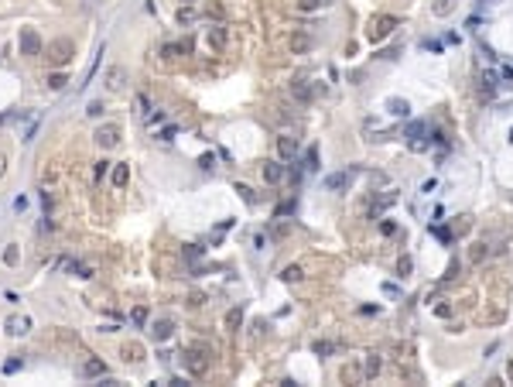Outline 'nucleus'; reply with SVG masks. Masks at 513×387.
<instances>
[{
    "instance_id": "a19ab883",
    "label": "nucleus",
    "mask_w": 513,
    "mask_h": 387,
    "mask_svg": "<svg viewBox=\"0 0 513 387\" xmlns=\"http://www.w3.org/2000/svg\"><path fill=\"white\" fill-rule=\"evenodd\" d=\"M421 48H428V52H441V41H435V38H424V41H421Z\"/></svg>"
},
{
    "instance_id": "5701e85b",
    "label": "nucleus",
    "mask_w": 513,
    "mask_h": 387,
    "mask_svg": "<svg viewBox=\"0 0 513 387\" xmlns=\"http://www.w3.org/2000/svg\"><path fill=\"white\" fill-rule=\"evenodd\" d=\"M407 144H411V151H414V155H421V151H428V144H431V141H428L424 134H418V137H411Z\"/></svg>"
},
{
    "instance_id": "aec40b11",
    "label": "nucleus",
    "mask_w": 513,
    "mask_h": 387,
    "mask_svg": "<svg viewBox=\"0 0 513 387\" xmlns=\"http://www.w3.org/2000/svg\"><path fill=\"white\" fill-rule=\"evenodd\" d=\"M281 278H284L287 285H294V281H301V278H304V271L298 268V264H291V268H284V271H281Z\"/></svg>"
},
{
    "instance_id": "6e6552de",
    "label": "nucleus",
    "mask_w": 513,
    "mask_h": 387,
    "mask_svg": "<svg viewBox=\"0 0 513 387\" xmlns=\"http://www.w3.org/2000/svg\"><path fill=\"white\" fill-rule=\"evenodd\" d=\"M82 377H106V363H103L99 356H89V360L82 363Z\"/></svg>"
},
{
    "instance_id": "a878e982",
    "label": "nucleus",
    "mask_w": 513,
    "mask_h": 387,
    "mask_svg": "<svg viewBox=\"0 0 513 387\" xmlns=\"http://www.w3.org/2000/svg\"><path fill=\"white\" fill-rule=\"evenodd\" d=\"M311 349H315L318 356H328V353H335V343H328V339H318V343H315Z\"/></svg>"
},
{
    "instance_id": "f03ea898",
    "label": "nucleus",
    "mask_w": 513,
    "mask_h": 387,
    "mask_svg": "<svg viewBox=\"0 0 513 387\" xmlns=\"http://www.w3.org/2000/svg\"><path fill=\"white\" fill-rule=\"evenodd\" d=\"M185 370H189L192 377H206V370H209V353L206 349H185Z\"/></svg>"
},
{
    "instance_id": "473e14b6",
    "label": "nucleus",
    "mask_w": 513,
    "mask_h": 387,
    "mask_svg": "<svg viewBox=\"0 0 513 387\" xmlns=\"http://www.w3.org/2000/svg\"><path fill=\"white\" fill-rule=\"evenodd\" d=\"M65 82H69V79L62 76V72H55V76H48V86H52V89H65Z\"/></svg>"
},
{
    "instance_id": "b1692460",
    "label": "nucleus",
    "mask_w": 513,
    "mask_h": 387,
    "mask_svg": "<svg viewBox=\"0 0 513 387\" xmlns=\"http://www.w3.org/2000/svg\"><path fill=\"white\" fill-rule=\"evenodd\" d=\"M431 233H435V236H438V240H441V243H445V247H448V243H452V240H455V236H452V230H448V226H438V223H435V226H431Z\"/></svg>"
},
{
    "instance_id": "393cba45",
    "label": "nucleus",
    "mask_w": 513,
    "mask_h": 387,
    "mask_svg": "<svg viewBox=\"0 0 513 387\" xmlns=\"http://www.w3.org/2000/svg\"><path fill=\"white\" fill-rule=\"evenodd\" d=\"M28 326H31L28 319H7V332H14V336H18V332H24Z\"/></svg>"
},
{
    "instance_id": "9d476101",
    "label": "nucleus",
    "mask_w": 513,
    "mask_h": 387,
    "mask_svg": "<svg viewBox=\"0 0 513 387\" xmlns=\"http://www.w3.org/2000/svg\"><path fill=\"white\" fill-rule=\"evenodd\" d=\"M277 151H281L284 161H291V158L298 155V141L294 137H277Z\"/></svg>"
},
{
    "instance_id": "37998d69",
    "label": "nucleus",
    "mask_w": 513,
    "mask_h": 387,
    "mask_svg": "<svg viewBox=\"0 0 513 387\" xmlns=\"http://www.w3.org/2000/svg\"><path fill=\"white\" fill-rule=\"evenodd\" d=\"M18 370H21V360H18V356H14V360H7V363H4V373H18Z\"/></svg>"
},
{
    "instance_id": "09e8293b",
    "label": "nucleus",
    "mask_w": 513,
    "mask_h": 387,
    "mask_svg": "<svg viewBox=\"0 0 513 387\" xmlns=\"http://www.w3.org/2000/svg\"><path fill=\"white\" fill-rule=\"evenodd\" d=\"M175 134H178V131H175V127H171V123H168V127L161 131V141H175Z\"/></svg>"
},
{
    "instance_id": "cd10ccee",
    "label": "nucleus",
    "mask_w": 513,
    "mask_h": 387,
    "mask_svg": "<svg viewBox=\"0 0 513 387\" xmlns=\"http://www.w3.org/2000/svg\"><path fill=\"white\" fill-rule=\"evenodd\" d=\"M418 134H424V123H421V120H411V123L404 127V137H418Z\"/></svg>"
},
{
    "instance_id": "c756f323",
    "label": "nucleus",
    "mask_w": 513,
    "mask_h": 387,
    "mask_svg": "<svg viewBox=\"0 0 513 387\" xmlns=\"http://www.w3.org/2000/svg\"><path fill=\"white\" fill-rule=\"evenodd\" d=\"M130 322H133V326H144V322H147V309H144V305H140V309H133L130 312Z\"/></svg>"
},
{
    "instance_id": "c03bdc74",
    "label": "nucleus",
    "mask_w": 513,
    "mask_h": 387,
    "mask_svg": "<svg viewBox=\"0 0 513 387\" xmlns=\"http://www.w3.org/2000/svg\"><path fill=\"white\" fill-rule=\"evenodd\" d=\"M106 168H110V161H96V182L106 175Z\"/></svg>"
},
{
    "instance_id": "49530a36",
    "label": "nucleus",
    "mask_w": 513,
    "mask_h": 387,
    "mask_svg": "<svg viewBox=\"0 0 513 387\" xmlns=\"http://www.w3.org/2000/svg\"><path fill=\"white\" fill-rule=\"evenodd\" d=\"M469 226H472L469 216H462V223H455V233H469Z\"/></svg>"
},
{
    "instance_id": "39448f33",
    "label": "nucleus",
    "mask_w": 513,
    "mask_h": 387,
    "mask_svg": "<svg viewBox=\"0 0 513 387\" xmlns=\"http://www.w3.org/2000/svg\"><path fill=\"white\" fill-rule=\"evenodd\" d=\"M48 58H52L55 65H65V62L72 58V41H55V45H48Z\"/></svg>"
},
{
    "instance_id": "6ab92c4d",
    "label": "nucleus",
    "mask_w": 513,
    "mask_h": 387,
    "mask_svg": "<svg viewBox=\"0 0 513 387\" xmlns=\"http://www.w3.org/2000/svg\"><path fill=\"white\" fill-rule=\"evenodd\" d=\"M394 202H397V192H383L380 199H377V206H373V219H377V216H380L387 206H394Z\"/></svg>"
},
{
    "instance_id": "603ef678",
    "label": "nucleus",
    "mask_w": 513,
    "mask_h": 387,
    "mask_svg": "<svg viewBox=\"0 0 513 387\" xmlns=\"http://www.w3.org/2000/svg\"><path fill=\"white\" fill-rule=\"evenodd\" d=\"M4 175H7V155L0 151V178H4Z\"/></svg>"
},
{
    "instance_id": "f704fd0d",
    "label": "nucleus",
    "mask_w": 513,
    "mask_h": 387,
    "mask_svg": "<svg viewBox=\"0 0 513 387\" xmlns=\"http://www.w3.org/2000/svg\"><path fill=\"white\" fill-rule=\"evenodd\" d=\"M325 0H298V11H318Z\"/></svg>"
},
{
    "instance_id": "20e7f679",
    "label": "nucleus",
    "mask_w": 513,
    "mask_h": 387,
    "mask_svg": "<svg viewBox=\"0 0 513 387\" xmlns=\"http://www.w3.org/2000/svg\"><path fill=\"white\" fill-rule=\"evenodd\" d=\"M93 137H96V144H99L103 151H110V148H116V144H120V127H116V123H103Z\"/></svg>"
},
{
    "instance_id": "412c9836",
    "label": "nucleus",
    "mask_w": 513,
    "mask_h": 387,
    "mask_svg": "<svg viewBox=\"0 0 513 387\" xmlns=\"http://www.w3.org/2000/svg\"><path fill=\"white\" fill-rule=\"evenodd\" d=\"M209 45L212 48H223L226 45V31L223 28H209Z\"/></svg>"
},
{
    "instance_id": "58836bf2",
    "label": "nucleus",
    "mask_w": 513,
    "mask_h": 387,
    "mask_svg": "<svg viewBox=\"0 0 513 387\" xmlns=\"http://www.w3.org/2000/svg\"><path fill=\"white\" fill-rule=\"evenodd\" d=\"M185 257H189V261H199V257H202V247L189 243V247H185Z\"/></svg>"
},
{
    "instance_id": "3c124183",
    "label": "nucleus",
    "mask_w": 513,
    "mask_h": 387,
    "mask_svg": "<svg viewBox=\"0 0 513 387\" xmlns=\"http://www.w3.org/2000/svg\"><path fill=\"white\" fill-rule=\"evenodd\" d=\"M199 165H202V168H212V165H216V155H202V161H199Z\"/></svg>"
},
{
    "instance_id": "de8ad7c7",
    "label": "nucleus",
    "mask_w": 513,
    "mask_h": 387,
    "mask_svg": "<svg viewBox=\"0 0 513 387\" xmlns=\"http://www.w3.org/2000/svg\"><path fill=\"white\" fill-rule=\"evenodd\" d=\"M486 257V243H475V250H472V261H482Z\"/></svg>"
},
{
    "instance_id": "8fccbe9b",
    "label": "nucleus",
    "mask_w": 513,
    "mask_h": 387,
    "mask_svg": "<svg viewBox=\"0 0 513 387\" xmlns=\"http://www.w3.org/2000/svg\"><path fill=\"white\" fill-rule=\"evenodd\" d=\"M189 302H192V305H202V302H206V295H202V291H192Z\"/></svg>"
},
{
    "instance_id": "f257e3e1",
    "label": "nucleus",
    "mask_w": 513,
    "mask_h": 387,
    "mask_svg": "<svg viewBox=\"0 0 513 387\" xmlns=\"http://www.w3.org/2000/svg\"><path fill=\"white\" fill-rule=\"evenodd\" d=\"M394 28H400V21L397 18H390V14H380V18H373L370 21V28H366V38L370 41H383Z\"/></svg>"
},
{
    "instance_id": "ea45409f",
    "label": "nucleus",
    "mask_w": 513,
    "mask_h": 387,
    "mask_svg": "<svg viewBox=\"0 0 513 387\" xmlns=\"http://www.w3.org/2000/svg\"><path fill=\"white\" fill-rule=\"evenodd\" d=\"M4 264H18V247H7L4 250Z\"/></svg>"
},
{
    "instance_id": "9b49d317",
    "label": "nucleus",
    "mask_w": 513,
    "mask_h": 387,
    "mask_svg": "<svg viewBox=\"0 0 513 387\" xmlns=\"http://www.w3.org/2000/svg\"><path fill=\"white\" fill-rule=\"evenodd\" d=\"M171 332H175V326H171L168 319H161V322H154V326H151V336L157 339V343H164V339H171Z\"/></svg>"
},
{
    "instance_id": "7ed1b4c3",
    "label": "nucleus",
    "mask_w": 513,
    "mask_h": 387,
    "mask_svg": "<svg viewBox=\"0 0 513 387\" xmlns=\"http://www.w3.org/2000/svg\"><path fill=\"white\" fill-rule=\"evenodd\" d=\"M18 48H21V55H41L38 31H35V28H24V31H21V38H18Z\"/></svg>"
},
{
    "instance_id": "1a4fd4ad",
    "label": "nucleus",
    "mask_w": 513,
    "mask_h": 387,
    "mask_svg": "<svg viewBox=\"0 0 513 387\" xmlns=\"http://www.w3.org/2000/svg\"><path fill=\"white\" fill-rule=\"evenodd\" d=\"M387 113L390 116H411V103L400 99V96H390L387 99Z\"/></svg>"
},
{
    "instance_id": "a18cd8bd",
    "label": "nucleus",
    "mask_w": 513,
    "mask_h": 387,
    "mask_svg": "<svg viewBox=\"0 0 513 387\" xmlns=\"http://www.w3.org/2000/svg\"><path fill=\"white\" fill-rule=\"evenodd\" d=\"M86 113H89V116H99V113H103V103H99V99H96V103H89V110H86Z\"/></svg>"
},
{
    "instance_id": "ddd939ff",
    "label": "nucleus",
    "mask_w": 513,
    "mask_h": 387,
    "mask_svg": "<svg viewBox=\"0 0 513 387\" xmlns=\"http://www.w3.org/2000/svg\"><path fill=\"white\" fill-rule=\"evenodd\" d=\"M127 182H130V165H127V161L113 165V185H116V189H123Z\"/></svg>"
},
{
    "instance_id": "0eeeda50",
    "label": "nucleus",
    "mask_w": 513,
    "mask_h": 387,
    "mask_svg": "<svg viewBox=\"0 0 513 387\" xmlns=\"http://www.w3.org/2000/svg\"><path fill=\"white\" fill-rule=\"evenodd\" d=\"M281 178H284V165H281V161H267L264 165V182L267 185H277Z\"/></svg>"
},
{
    "instance_id": "bb28decb",
    "label": "nucleus",
    "mask_w": 513,
    "mask_h": 387,
    "mask_svg": "<svg viewBox=\"0 0 513 387\" xmlns=\"http://www.w3.org/2000/svg\"><path fill=\"white\" fill-rule=\"evenodd\" d=\"M411 271H414V261H411V257H400V261H397V274H400V278H407Z\"/></svg>"
},
{
    "instance_id": "e433bc0d",
    "label": "nucleus",
    "mask_w": 513,
    "mask_h": 387,
    "mask_svg": "<svg viewBox=\"0 0 513 387\" xmlns=\"http://www.w3.org/2000/svg\"><path fill=\"white\" fill-rule=\"evenodd\" d=\"M137 106H140V113H144V116H151V103H147L144 93H137Z\"/></svg>"
},
{
    "instance_id": "864d4df0",
    "label": "nucleus",
    "mask_w": 513,
    "mask_h": 387,
    "mask_svg": "<svg viewBox=\"0 0 513 387\" xmlns=\"http://www.w3.org/2000/svg\"><path fill=\"white\" fill-rule=\"evenodd\" d=\"M506 373H510V377H513V360H510V367H506Z\"/></svg>"
},
{
    "instance_id": "4c0bfd02",
    "label": "nucleus",
    "mask_w": 513,
    "mask_h": 387,
    "mask_svg": "<svg viewBox=\"0 0 513 387\" xmlns=\"http://www.w3.org/2000/svg\"><path fill=\"white\" fill-rule=\"evenodd\" d=\"M178 21H182V24L195 21V11H192V7H182V11H178Z\"/></svg>"
},
{
    "instance_id": "4468645a",
    "label": "nucleus",
    "mask_w": 513,
    "mask_h": 387,
    "mask_svg": "<svg viewBox=\"0 0 513 387\" xmlns=\"http://www.w3.org/2000/svg\"><path fill=\"white\" fill-rule=\"evenodd\" d=\"M291 96L298 99V103H308V99H311V89H308V82L294 79V82H291Z\"/></svg>"
},
{
    "instance_id": "f3484780",
    "label": "nucleus",
    "mask_w": 513,
    "mask_h": 387,
    "mask_svg": "<svg viewBox=\"0 0 513 387\" xmlns=\"http://www.w3.org/2000/svg\"><path fill=\"white\" fill-rule=\"evenodd\" d=\"M452 11H455V0H435V4H431V14H435V18H448Z\"/></svg>"
},
{
    "instance_id": "79ce46f5",
    "label": "nucleus",
    "mask_w": 513,
    "mask_h": 387,
    "mask_svg": "<svg viewBox=\"0 0 513 387\" xmlns=\"http://www.w3.org/2000/svg\"><path fill=\"white\" fill-rule=\"evenodd\" d=\"M287 213H294V199H291V202H284V206H277V209H274V216H287Z\"/></svg>"
},
{
    "instance_id": "72a5a7b5",
    "label": "nucleus",
    "mask_w": 513,
    "mask_h": 387,
    "mask_svg": "<svg viewBox=\"0 0 513 387\" xmlns=\"http://www.w3.org/2000/svg\"><path fill=\"white\" fill-rule=\"evenodd\" d=\"M35 131H38V116H31V120H28V127H24V134H21V137H24V141H31V137H35Z\"/></svg>"
},
{
    "instance_id": "c9c22d12",
    "label": "nucleus",
    "mask_w": 513,
    "mask_h": 387,
    "mask_svg": "<svg viewBox=\"0 0 513 387\" xmlns=\"http://www.w3.org/2000/svg\"><path fill=\"white\" fill-rule=\"evenodd\" d=\"M380 233H383V236H394V233H397V223H394V219H383V223H380Z\"/></svg>"
},
{
    "instance_id": "a211bd4d",
    "label": "nucleus",
    "mask_w": 513,
    "mask_h": 387,
    "mask_svg": "<svg viewBox=\"0 0 513 387\" xmlns=\"http://www.w3.org/2000/svg\"><path fill=\"white\" fill-rule=\"evenodd\" d=\"M380 367H383V360L377 356V353H373V356H366V367H363V377H366V380H370V377H377V373H380Z\"/></svg>"
},
{
    "instance_id": "4be33fe9",
    "label": "nucleus",
    "mask_w": 513,
    "mask_h": 387,
    "mask_svg": "<svg viewBox=\"0 0 513 387\" xmlns=\"http://www.w3.org/2000/svg\"><path fill=\"white\" fill-rule=\"evenodd\" d=\"M240 322H243V312H240V309H229L226 312V329L236 332V326H240Z\"/></svg>"
},
{
    "instance_id": "7c9ffc66",
    "label": "nucleus",
    "mask_w": 513,
    "mask_h": 387,
    "mask_svg": "<svg viewBox=\"0 0 513 387\" xmlns=\"http://www.w3.org/2000/svg\"><path fill=\"white\" fill-rule=\"evenodd\" d=\"M493 93H496V79H493V76H482V96L489 99Z\"/></svg>"
},
{
    "instance_id": "f8f14e48",
    "label": "nucleus",
    "mask_w": 513,
    "mask_h": 387,
    "mask_svg": "<svg viewBox=\"0 0 513 387\" xmlns=\"http://www.w3.org/2000/svg\"><path fill=\"white\" fill-rule=\"evenodd\" d=\"M346 182H349V172L325 175V189H328V192H339V189H346Z\"/></svg>"
},
{
    "instance_id": "c85d7f7f",
    "label": "nucleus",
    "mask_w": 513,
    "mask_h": 387,
    "mask_svg": "<svg viewBox=\"0 0 513 387\" xmlns=\"http://www.w3.org/2000/svg\"><path fill=\"white\" fill-rule=\"evenodd\" d=\"M304 168H308V172L318 168V151H315V148H308V155H304Z\"/></svg>"
},
{
    "instance_id": "2f4dec72",
    "label": "nucleus",
    "mask_w": 513,
    "mask_h": 387,
    "mask_svg": "<svg viewBox=\"0 0 513 387\" xmlns=\"http://www.w3.org/2000/svg\"><path fill=\"white\" fill-rule=\"evenodd\" d=\"M236 192L243 195V199H247L250 206H257V195H253V189H250V185H236Z\"/></svg>"
},
{
    "instance_id": "2eb2a0df",
    "label": "nucleus",
    "mask_w": 513,
    "mask_h": 387,
    "mask_svg": "<svg viewBox=\"0 0 513 387\" xmlns=\"http://www.w3.org/2000/svg\"><path fill=\"white\" fill-rule=\"evenodd\" d=\"M123 360H127V363H140V360H144L140 343H127V346H123Z\"/></svg>"
},
{
    "instance_id": "dca6fc26",
    "label": "nucleus",
    "mask_w": 513,
    "mask_h": 387,
    "mask_svg": "<svg viewBox=\"0 0 513 387\" xmlns=\"http://www.w3.org/2000/svg\"><path fill=\"white\" fill-rule=\"evenodd\" d=\"M308 48H311V38L308 35H291V52L294 55H304Z\"/></svg>"
},
{
    "instance_id": "423d86ee",
    "label": "nucleus",
    "mask_w": 513,
    "mask_h": 387,
    "mask_svg": "<svg viewBox=\"0 0 513 387\" xmlns=\"http://www.w3.org/2000/svg\"><path fill=\"white\" fill-rule=\"evenodd\" d=\"M123 86H127V69H123V65H113V69L106 72V89H110V93H120Z\"/></svg>"
}]
</instances>
